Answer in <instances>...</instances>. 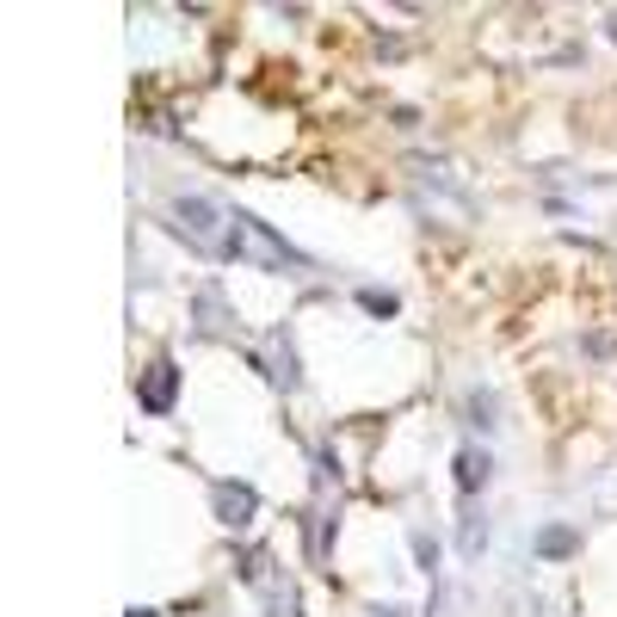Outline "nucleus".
Returning a JSON list of instances; mask_svg holds the SVG:
<instances>
[{"instance_id": "obj_1", "label": "nucleus", "mask_w": 617, "mask_h": 617, "mask_svg": "<svg viewBox=\"0 0 617 617\" xmlns=\"http://www.w3.org/2000/svg\"><path fill=\"white\" fill-rule=\"evenodd\" d=\"M174 235L204 260H235V216L204 192L174 198Z\"/></svg>"}, {"instance_id": "obj_2", "label": "nucleus", "mask_w": 617, "mask_h": 617, "mask_svg": "<svg viewBox=\"0 0 617 617\" xmlns=\"http://www.w3.org/2000/svg\"><path fill=\"white\" fill-rule=\"evenodd\" d=\"M229 216H235V260L241 266H260V272H285V266L303 272L308 266V253H297L285 235H272V223H260L253 211H229Z\"/></svg>"}, {"instance_id": "obj_3", "label": "nucleus", "mask_w": 617, "mask_h": 617, "mask_svg": "<svg viewBox=\"0 0 617 617\" xmlns=\"http://www.w3.org/2000/svg\"><path fill=\"white\" fill-rule=\"evenodd\" d=\"M241 580H248V587H253L260 599H266V617H303V599H297V587H290V580L278 575V568H272L266 550H253V556H248Z\"/></svg>"}, {"instance_id": "obj_4", "label": "nucleus", "mask_w": 617, "mask_h": 617, "mask_svg": "<svg viewBox=\"0 0 617 617\" xmlns=\"http://www.w3.org/2000/svg\"><path fill=\"white\" fill-rule=\"evenodd\" d=\"M174 402H179V365L174 358H154V365L136 377V407H142V414H174Z\"/></svg>"}, {"instance_id": "obj_5", "label": "nucleus", "mask_w": 617, "mask_h": 617, "mask_svg": "<svg viewBox=\"0 0 617 617\" xmlns=\"http://www.w3.org/2000/svg\"><path fill=\"white\" fill-rule=\"evenodd\" d=\"M211 513H216V525L248 531L253 513H260V494H253V482H216L211 488Z\"/></svg>"}, {"instance_id": "obj_6", "label": "nucleus", "mask_w": 617, "mask_h": 617, "mask_svg": "<svg viewBox=\"0 0 617 617\" xmlns=\"http://www.w3.org/2000/svg\"><path fill=\"white\" fill-rule=\"evenodd\" d=\"M192 315H198V333H204V340H216V333H235V308H229V297H223L216 285L198 290Z\"/></svg>"}, {"instance_id": "obj_7", "label": "nucleus", "mask_w": 617, "mask_h": 617, "mask_svg": "<svg viewBox=\"0 0 617 617\" xmlns=\"http://www.w3.org/2000/svg\"><path fill=\"white\" fill-rule=\"evenodd\" d=\"M420 192L432 198V204H451V216H469V192L463 186H451V167H420Z\"/></svg>"}, {"instance_id": "obj_8", "label": "nucleus", "mask_w": 617, "mask_h": 617, "mask_svg": "<svg viewBox=\"0 0 617 617\" xmlns=\"http://www.w3.org/2000/svg\"><path fill=\"white\" fill-rule=\"evenodd\" d=\"M488 469H494V463H488V451L463 444V451H457V494H463V501H476V494L488 488Z\"/></svg>"}, {"instance_id": "obj_9", "label": "nucleus", "mask_w": 617, "mask_h": 617, "mask_svg": "<svg viewBox=\"0 0 617 617\" xmlns=\"http://www.w3.org/2000/svg\"><path fill=\"white\" fill-rule=\"evenodd\" d=\"M278 389H303V370H297V347H290V333L278 328L272 333V370H266Z\"/></svg>"}, {"instance_id": "obj_10", "label": "nucleus", "mask_w": 617, "mask_h": 617, "mask_svg": "<svg viewBox=\"0 0 617 617\" xmlns=\"http://www.w3.org/2000/svg\"><path fill=\"white\" fill-rule=\"evenodd\" d=\"M531 550H538L543 562H568L580 550V531H575V525H543L538 538H531Z\"/></svg>"}, {"instance_id": "obj_11", "label": "nucleus", "mask_w": 617, "mask_h": 617, "mask_svg": "<svg viewBox=\"0 0 617 617\" xmlns=\"http://www.w3.org/2000/svg\"><path fill=\"white\" fill-rule=\"evenodd\" d=\"M482 543H488V525H482V513H476V501H469V506H463V519H457L463 562H482Z\"/></svg>"}, {"instance_id": "obj_12", "label": "nucleus", "mask_w": 617, "mask_h": 617, "mask_svg": "<svg viewBox=\"0 0 617 617\" xmlns=\"http://www.w3.org/2000/svg\"><path fill=\"white\" fill-rule=\"evenodd\" d=\"M333 550V513H308V562H328Z\"/></svg>"}, {"instance_id": "obj_13", "label": "nucleus", "mask_w": 617, "mask_h": 617, "mask_svg": "<svg viewBox=\"0 0 617 617\" xmlns=\"http://www.w3.org/2000/svg\"><path fill=\"white\" fill-rule=\"evenodd\" d=\"M469 414H476V426H482V432H494V414H501V402H494V395H488V389H469Z\"/></svg>"}, {"instance_id": "obj_14", "label": "nucleus", "mask_w": 617, "mask_h": 617, "mask_svg": "<svg viewBox=\"0 0 617 617\" xmlns=\"http://www.w3.org/2000/svg\"><path fill=\"white\" fill-rule=\"evenodd\" d=\"M358 303H365L370 315H395V308H402V297H395V290H377V285H365V290H358Z\"/></svg>"}, {"instance_id": "obj_15", "label": "nucleus", "mask_w": 617, "mask_h": 617, "mask_svg": "<svg viewBox=\"0 0 617 617\" xmlns=\"http://www.w3.org/2000/svg\"><path fill=\"white\" fill-rule=\"evenodd\" d=\"M414 562H420V575H439V543L426 531H414Z\"/></svg>"}, {"instance_id": "obj_16", "label": "nucleus", "mask_w": 617, "mask_h": 617, "mask_svg": "<svg viewBox=\"0 0 617 617\" xmlns=\"http://www.w3.org/2000/svg\"><path fill=\"white\" fill-rule=\"evenodd\" d=\"M370 617H407V612H402V605H377Z\"/></svg>"}, {"instance_id": "obj_17", "label": "nucleus", "mask_w": 617, "mask_h": 617, "mask_svg": "<svg viewBox=\"0 0 617 617\" xmlns=\"http://www.w3.org/2000/svg\"><path fill=\"white\" fill-rule=\"evenodd\" d=\"M130 617H161V612H149V605H130Z\"/></svg>"}]
</instances>
